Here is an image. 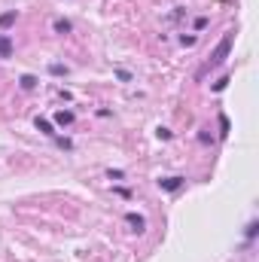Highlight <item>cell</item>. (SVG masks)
<instances>
[{
    "label": "cell",
    "instance_id": "6da1fadb",
    "mask_svg": "<svg viewBox=\"0 0 259 262\" xmlns=\"http://www.w3.org/2000/svg\"><path fill=\"white\" fill-rule=\"evenodd\" d=\"M229 52H232V34H226L220 43H217V49L210 52V61H207V70H213V67H220L226 58H229Z\"/></svg>",
    "mask_w": 259,
    "mask_h": 262
},
{
    "label": "cell",
    "instance_id": "7a4b0ae2",
    "mask_svg": "<svg viewBox=\"0 0 259 262\" xmlns=\"http://www.w3.org/2000/svg\"><path fill=\"white\" fill-rule=\"evenodd\" d=\"M159 186H162V189H168V192H177V189L183 186V177H162V180H159Z\"/></svg>",
    "mask_w": 259,
    "mask_h": 262
},
{
    "label": "cell",
    "instance_id": "3957f363",
    "mask_svg": "<svg viewBox=\"0 0 259 262\" xmlns=\"http://www.w3.org/2000/svg\"><path fill=\"white\" fill-rule=\"evenodd\" d=\"M12 55V40L6 34H0V58H9Z\"/></svg>",
    "mask_w": 259,
    "mask_h": 262
},
{
    "label": "cell",
    "instance_id": "277c9868",
    "mask_svg": "<svg viewBox=\"0 0 259 262\" xmlns=\"http://www.w3.org/2000/svg\"><path fill=\"white\" fill-rule=\"evenodd\" d=\"M125 220H128V226H134V232H143V226H146V223H143V216H140V213H128V216H125Z\"/></svg>",
    "mask_w": 259,
    "mask_h": 262
},
{
    "label": "cell",
    "instance_id": "5b68a950",
    "mask_svg": "<svg viewBox=\"0 0 259 262\" xmlns=\"http://www.w3.org/2000/svg\"><path fill=\"white\" fill-rule=\"evenodd\" d=\"M55 122H58V125H70V122H73V113H70V110H58V113H55Z\"/></svg>",
    "mask_w": 259,
    "mask_h": 262
},
{
    "label": "cell",
    "instance_id": "8992f818",
    "mask_svg": "<svg viewBox=\"0 0 259 262\" xmlns=\"http://www.w3.org/2000/svg\"><path fill=\"white\" fill-rule=\"evenodd\" d=\"M37 128L43 131V134H49V137H55V131H52V122H49V119H37Z\"/></svg>",
    "mask_w": 259,
    "mask_h": 262
},
{
    "label": "cell",
    "instance_id": "52a82bcc",
    "mask_svg": "<svg viewBox=\"0 0 259 262\" xmlns=\"http://www.w3.org/2000/svg\"><path fill=\"white\" fill-rule=\"evenodd\" d=\"M12 21H15V12H12V9H9V12H3V15H0V28H9V25H12Z\"/></svg>",
    "mask_w": 259,
    "mask_h": 262
},
{
    "label": "cell",
    "instance_id": "ba28073f",
    "mask_svg": "<svg viewBox=\"0 0 259 262\" xmlns=\"http://www.w3.org/2000/svg\"><path fill=\"white\" fill-rule=\"evenodd\" d=\"M34 85H37V79H34L31 73H25V76H21V89H34Z\"/></svg>",
    "mask_w": 259,
    "mask_h": 262
},
{
    "label": "cell",
    "instance_id": "9c48e42d",
    "mask_svg": "<svg viewBox=\"0 0 259 262\" xmlns=\"http://www.w3.org/2000/svg\"><path fill=\"white\" fill-rule=\"evenodd\" d=\"M55 31H58V34H67V31H70V21L58 18V21H55Z\"/></svg>",
    "mask_w": 259,
    "mask_h": 262
},
{
    "label": "cell",
    "instance_id": "30bf717a",
    "mask_svg": "<svg viewBox=\"0 0 259 262\" xmlns=\"http://www.w3.org/2000/svg\"><path fill=\"white\" fill-rule=\"evenodd\" d=\"M226 82H229V79H226V76H223V79H220V82H213V92H223V89H226Z\"/></svg>",
    "mask_w": 259,
    "mask_h": 262
},
{
    "label": "cell",
    "instance_id": "8fae6325",
    "mask_svg": "<svg viewBox=\"0 0 259 262\" xmlns=\"http://www.w3.org/2000/svg\"><path fill=\"white\" fill-rule=\"evenodd\" d=\"M256 229H259L256 223H250V226H247V241H250V238H253V235H256Z\"/></svg>",
    "mask_w": 259,
    "mask_h": 262
},
{
    "label": "cell",
    "instance_id": "7c38bea8",
    "mask_svg": "<svg viewBox=\"0 0 259 262\" xmlns=\"http://www.w3.org/2000/svg\"><path fill=\"white\" fill-rule=\"evenodd\" d=\"M220 128H223V134H229V119L226 116H220Z\"/></svg>",
    "mask_w": 259,
    "mask_h": 262
}]
</instances>
